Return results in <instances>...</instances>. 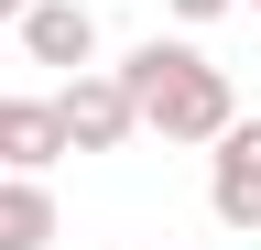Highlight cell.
Instances as JSON below:
<instances>
[{
  "mask_svg": "<svg viewBox=\"0 0 261 250\" xmlns=\"http://www.w3.org/2000/svg\"><path fill=\"white\" fill-rule=\"evenodd\" d=\"M109 76L130 87V120H142L152 142H185V152H207V142L228 131V109H240L228 66H218V54H196V44H174V33L130 44V54H120Z\"/></svg>",
  "mask_w": 261,
  "mask_h": 250,
  "instance_id": "cell-1",
  "label": "cell"
},
{
  "mask_svg": "<svg viewBox=\"0 0 261 250\" xmlns=\"http://www.w3.org/2000/svg\"><path fill=\"white\" fill-rule=\"evenodd\" d=\"M22 54L33 66H55V76H76V66H98V11L87 0H22Z\"/></svg>",
  "mask_w": 261,
  "mask_h": 250,
  "instance_id": "cell-4",
  "label": "cell"
},
{
  "mask_svg": "<svg viewBox=\"0 0 261 250\" xmlns=\"http://www.w3.org/2000/svg\"><path fill=\"white\" fill-rule=\"evenodd\" d=\"M207 217L240 229V239H261V120H240V109L207 142Z\"/></svg>",
  "mask_w": 261,
  "mask_h": 250,
  "instance_id": "cell-2",
  "label": "cell"
},
{
  "mask_svg": "<svg viewBox=\"0 0 261 250\" xmlns=\"http://www.w3.org/2000/svg\"><path fill=\"white\" fill-rule=\"evenodd\" d=\"M0 22H22V0H0Z\"/></svg>",
  "mask_w": 261,
  "mask_h": 250,
  "instance_id": "cell-8",
  "label": "cell"
},
{
  "mask_svg": "<svg viewBox=\"0 0 261 250\" xmlns=\"http://www.w3.org/2000/svg\"><path fill=\"white\" fill-rule=\"evenodd\" d=\"M55 163H65L55 98H0V174H55Z\"/></svg>",
  "mask_w": 261,
  "mask_h": 250,
  "instance_id": "cell-5",
  "label": "cell"
},
{
  "mask_svg": "<svg viewBox=\"0 0 261 250\" xmlns=\"http://www.w3.org/2000/svg\"><path fill=\"white\" fill-rule=\"evenodd\" d=\"M174 22H218V11H240V0H163Z\"/></svg>",
  "mask_w": 261,
  "mask_h": 250,
  "instance_id": "cell-7",
  "label": "cell"
},
{
  "mask_svg": "<svg viewBox=\"0 0 261 250\" xmlns=\"http://www.w3.org/2000/svg\"><path fill=\"white\" fill-rule=\"evenodd\" d=\"M250 11H261V0H250Z\"/></svg>",
  "mask_w": 261,
  "mask_h": 250,
  "instance_id": "cell-9",
  "label": "cell"
},
{
  "mask_svg": "<svg viewBox=\"0 0 261 250\" xmlns=\"http://www.w3.org/2000/svg\"><path fill=\"white\" fill-rule=\"evenodd\" d=\"M0 250H55V185L0 174Z\"/></svg>",
  "mask_w": 261,
  "mask_h": 250,
  "instance_id": "cell-6",
  "label": "cell"
},
{
  "mask_svg": "<svg viewBox=\"0 0 261 250\" xmlns=\"http://www.w3.org/2000/svg\"><path fill=\"white\" fill-rule=\"evenodd\" d=\"M55 131H65V152H120L142 120H130V87L109 66H76V76L55 87Z\"/></svg>",
  "mask_w": 261,
  "mask_h": 250,
  "instance_id": "cell-3",
  "label": "cell"
}]
</instances>
